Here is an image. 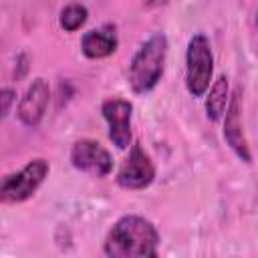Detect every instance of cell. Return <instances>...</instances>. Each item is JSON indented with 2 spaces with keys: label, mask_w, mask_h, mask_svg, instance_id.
<instances>
[{
  "label": "cell",
  "mask_w": 258,
  "mask_h": 258,
  "mask_svg": "<svg viewBox=\"0 0 258 258\" xmlns=\"http://www.w3.org/2000/svg\"><path fill=\"white\" fill-rule=\"evenodd\" d=\"M48 101H50L48 81L42 79V77L32 79V83L26 87L24 95L20 97V101L16 105V117H18V121L24 127H28V129L38 127L40 121L44 119Z\"/></svg>",
  "instance_id": "9"
},
{
  "label": "cell",
  "mask_w": 258,
  "mask_h": 258,
  "mask_svg": "<svg viewBox=\"0 0 258 258\" xmlns=\"http://www.w3.org/2000/svg\"><path fill=\"white\" fill-rule=\"evenodd\" d=\"M50 171V165L42 157L30 159L22 169L8 173L0 185V198L4 204H22L36 194Z\"/></svg>",
  "instance_id": "4"
},
{
  "label": "cell",
  "mask_w": 258,
  "mask_h": 258,
  "mask_svg": "<svg viewBox=\"0 0 258 258\" xmlns=\"http://www.w3.org/2000/svg\"><path fill=\"white\" fill-rule=\"evenodd\" d=\"M230 103V83L226 75H220L212 87L208 89V97H206V115L212 123L222 121L226 107Z\"/></svg>",
  "instance_id": "11"
},
{
  "label": "cell",
  "mask_w": 258,
  "mask_h": 258,
  "mask_svg": "<svg viewBox=\"0 0 258 258\" xmlns=\"http://www.w3.org/2000/svg\"><path fill=\"white\" fill-rule=\"evenodd\" d=\"M222 135L226 145L234 151V155L244 161L252 163V151L244 133V123H242V89H234L230 95V103L226 107V113L222 117Z\"/></svg>",
  "instance_id": "5"
},
{
  "label": "cell",
  "mask_w": 258,
  "mask_h": 258,
  "mask_svg": "<svg viewBox=\"0 0 258 258\" xmlns=\"http://www.w3.org/2000/svg\"><path fill=\"white\" fill-rule=\"evenodd\" d=\"M159 240V232L151 220L127 214L107 232L103 252L109 258H153L157 256Z\"/></svg>",
  "instance_id": "1"
},
{
  "label": "cell",
  "mask_w": 258,
  "mask_h": 258,
  "mask_svg": "<svg viewBox=\"0 0 258 258\" xmlns=\"http://www.w3.org/2000/svg\"><path fill=\"white\" fill-rule=\"evenodd\" d=\"M117 46H119V38H117V32L113 26L93 28V30L85 32L81 38V50L91 60L111 56L117 50Z\"/></svg>",
  "instance_id": "10"
},
{
  "label": "cell",
  "mask_w": 258,
  "mask_h": 258,
  "mask_svg": "<svg viewBox=\"0 0 258 258\" xmlns=\"http://www.w3.org/2000/svg\"><path fill=\"white\" fill-rule=\"evenodd\" d=\"M26 73H28V56H26L24 52H20V54L16 56V69H14V77H16V81L22 79Z\"/></svg>",
  "instance_id": "14"
},
{
  "label": "cell",
  "mask_w": 258,
  "mask_h": 258,
  "mask_svg": "<svg viewBox=\"0 0 258 258\" xmlns=\"http://www.w3.org/2000/svg\"><path fill=\"white\" fill-rule=\"evenodd\" d=\"M214 77V52L206 34H194L185 48V89L191 97H204Z\"/></svg>",
  "instance_id": "3"
},
{
  "label": "cell",
  "mask_w": 258,
  "mask_h": 258,
  "mask_svg": "<svg viewBox=\"0 0 258 258\" xmlns=\"http://www.w3.org/2000/svg\"><path fill=\"white\" fill-rule=\"evenodd\" d=\"M167 48L169 42L163 32H153L139 44L127 71V83L135 95H145L157 87L165 73Z\"/></svg>",
  "instance_id": "2"
},
{
  "label": "cell",
  "mask_w": 258,
  "mask_h": 258,
  "mask_svg": "<svg viewBox=\"0 0 258 258\" xmlns=\"http://www.w3.org/2000/svg\"><path fill=\"white\" fill-rule=\"evenodd\" d=\"M115 179H117L119 187L129 189V191L145 189V187H149L153 183V179H155V165H153L151 157L143 151V147L139 143L131 145L129 155L121 163Z\"/></svg>",
  "instance_id": "6"
},
{
  "label": "cell",
  "mask_w": 258,
  "mask_h": 258,
  "mask_svg": "<svg viewBox=\"0 0 258 258\" xmlns=\"http://www.w3.org/2000/svg\"><path fill=\"white\" fill-rule=\"evenodd\" d=\"M254 24H256V28H258V10H256V16H254Z\"/></svg>",
  "instance_id": "15"
},
{
  "label": "cell",
  "mask_w": 258,
  "mask_h": 258,
  "mask_svg": "<svg viewBox=\"0 0 258 258\" xmlns=\"http://www.w3.org/2000/svg\"><path fill=\"white\" fill-rule=\"evenodd\" d=\"M87 16H89V10L87 6L79 4V2H73V4H67L60 14H58V24L64 32H75L79 30L85 22H87Z\"/></svg>",
  "instance_id": "12"
},
{
  "label": "cell",
  "mask_w": 258,
  "mask_h": 258,
  "mask_svg": "<svg viewBox=\"0 0 258 258\" xmlns=\"http://www.w3.org/2000/svg\"><path fill=\"white\" fill-rule=\"evenodd\" d=\"M0 103H2V119H6L10 115L12 105L16 103V91L12 87H2V91H0Z\"/></svg>",
  "instance_id": "13"
},
{
  "label": "cell",
  "mask_w": 258,
  "mask_h": 258,
  "mask_svg": "<svg viewBox=\"0 0 258 258\" xmlns=\"http://www.w3.org/2000/svg\"><path fill=\"white\" fill-rule=\"evenodd\" d=\"M71 163L75 169L95 175V177H105L113 169V157L111 153L95 139H79L71 147Z\"/></svg>",
  "instance_id": "8"
},
{
  "label": "cell",
  "mask_w": 258,
  "mask_h": 258,
  "mask_svg": "<svg viewBox=\"0 0 258 258\" xmlns=\"http://www.w3.org/2000/svg\"><path fill=\"white\" fill-rule=\"evenodd\" d=\"M101 115L107 121V135L109 141L117 149H127L131 145L133 133H131V117H133V105L127 99L111 97L105 99L101 105Z\"/></svg>",
  "instance_id": "7"
}]
</instances>
